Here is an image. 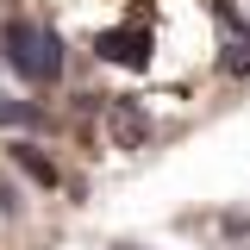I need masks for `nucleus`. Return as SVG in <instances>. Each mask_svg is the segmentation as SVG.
<instances>
[{
    "mask_svg": "<svg viewBox=\"0 0 250 250\" xmlns=\"http://www.w3.org/2000/svg\"><path fill=\"white\" fill-rule=\"evenodd\" d=\"M0 62L25 88H57L62 82V38L38 19H6L0 25Z\"/></svg>",
    "mask_w": 250,
    "mask_h": 250,
    "instance_id": "nucleus-1",
    "label": "nucleus"
},
{
    "mask_svg": "<svg viewBox=\"0 0 250 250\" xmlns=\"http://www.w3.org/2000/svg\"><path fill=\"white\" fill-rule=\"evenodd\" d=\"M94 57L113 62V69H150V25L131 19V25H113L94 38Z\"/></svg>",
    "mask_w": 250,
    "mask_h": 250,
    "instance_id": "nucleus-2",
    "label": "nucleus"
},
{
    "mask_svg": "<svg viewBox=\"0 0 250 250\" xmlns=\"http://www.w3.org/2000/svg\"><path fill=\"white\" fill-rule=\"evenodd\" d=\"M213 25H219V69L225 75H250V25L231 0H213Z\"/></svg>",
    "mask_w": 250,
    "mask_h": 250,
    "instance_id": "nucleus-3",
    "label": "nucleus"
},
{
    "mask_svg": "<svg viewBox=\"0 0 250 250\" xmlns=\"http://www.w3.org/2000/svg\"><path fill=\"white\" fill-rule=\"evenodd\" d=\"M106 131H113L119 150H138V144L150 138V113H144L138 100H113V106H106Z\"/></svg>",
    "mask_w": 250,
    "mask_h": 250,
    "instance_id": "nucleus-4",
    "label": "nucleus"
},
{
    "mask_svg": "<svg viewBox=\"0 0 250 250\" xmlns=\"http://www.w3.org/2000/svg\"><path fill=\"white\" fill-rule=\"evenodd\" d=\"M13 163H19V169H25V175H31L38 188H57V169H50L44 156L31 150V144H13Z\"/></svg>",
    "mask_w": 250,
    "mask_h": 250,
    "instance_id": "nucleus-5",
    "label": "nucleus"
},
{
    "mask_svg": "<svg viewBox=\"0 0 250 250\" xmlns=\"http://www.w3.org/2000/svg\"><path fill=\"white\" fill-rule=\"evenodd\" d=\"M0 125H38V106H19V100H0Z\"/></svg>",
    "mask_w": 250,
    "mask_h": 250,
    "instance_id": "nucleus-6",
    "label": "nucleus"
},
{
    "mask_svg": "<svg viewBox=\"0 0 250 250\" xmlns=\"http://www.w3.org/2000/svg\"><path fill=\"white\" fill-rule=\"evenodd\" d=\"M0 213H19V194H13L6 182H0Z\"/></svg>",
    "mask_w": 250,
    "mask_h": 250,
    "instance_id": "nucleus-7",
    "label": "nucleus"
},
{
    "mask_svg": "<svg viewBox=\"0 0 250 250\" xmlns=\"http://www.w3.org/2000/svg\"><path fill=\"white\" fill-rule=\"evenodd\" d=\"M119 250H138V244H119Z\"/></svg>",
    "mask_w": 250,
    "mask_h": 250,
    "instance_id": "nucleus-8",
    "label": "nucleus"
}]
</instances>
